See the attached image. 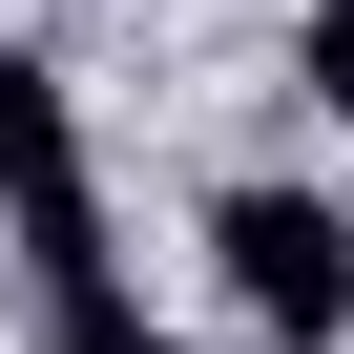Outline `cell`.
Returning a JSON list of instances; mask_svg holds the SVG:
<instances>
[{
    "label": "cell",
    "mask_w": 354,
    "mask_h": 354,
    "mask_svg": "<svg viewBox=\"0 0 354 354\" xmlns=\"http://www.w3.org/2000/svg\"><path fill=\"white\" fill-rule=\"evenodd\" d=\"M0 230H21V292L125 271V250H104V167H84V125H63V63H42V42H0Z\"/></svg>",
    "instance_id": "cell-1"
},
{
    "label": "cell",
    "mask_w": 354,
    "mask_h": 354,
    "mask_svg": "<svg viewBox=\"0 0 354 354\" xmlns=\"http://www.w3.org/2000/svg\"><path fill=\"white\" fill-rule=\"evenodd\" d=\"M209 271H230V313H250L271 354H333V333H354V209H333V188H230V209H209Z\"/></svg>",
    "instance_id": "cell-2"
},
{
    "label": "cell",
    "mask_w": 354,
    "mask_h": 354,
    "mask_svg": "<svg viewBox=\"0 0 354 354\" xmlns=\"http://www.w3.org/2000/svg\"><path fill=\"white\" fill-rule=\"evenodd\" d=\"M42 354H188V333H146V292L84 271V292H42Z\"/></svg>",
    "instance_id": "cell-3"
},
{
    "label": "cell",
    "mask_w": 354,
    "mask_h": 354,
    "mask_svg": "<svg viewBox=\"0 0 354 354\" xmlns=\"http://www.w3.org/2000/svg\"><path fill=\"white\" fill-rule=\"evenodd\" d=\"M292 84H313V104L354 125V0H313V21H292Z\"/></svg>",
    "instance_id": "cell-4"
}]
</instances>
